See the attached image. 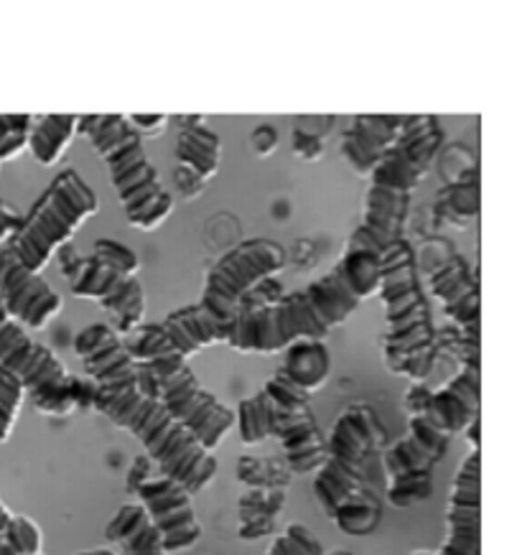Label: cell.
I'll return each mask as SVG.
<instances>
[{
  "instance_id": "obj_1",
  "label": "cell",
  "mask_w": 522,
  "mask_h": 555,
  "mask_svg": "<svg viewBox=\"0 0 522 555\" xmlns=\"http://www.w3.org/2000/svg\"><path fill=\"white\" fill-rule=\"evenodd\" d=\"M380 288V255L344 253L304 291L240 311L225 345L245 354H278L298 341H323Z\"/></svg>"
},
{
  "instance_id": "obj_2",
  "label": "cell",
  "mask_w": 522,
  "mask_h": 555,
  "mask_svg": "<svg viewBox=\"0 0 522 555\" xmlns=\"http://www.w3.org/2000/svg\"><path fill=\"white\" fill-rule=\"evenodd\" d=\"M92 405L113 423L128 430L158 466L164 477L179 481L191 494H200L217 477V459L191 438L166 408L143 387V375L94 387Z\"/></svg>"
},
{
  "instance_id": "obj_3",
  "label": "cell",
  "mask_w": 522,
  "mask_h": 555,
  "mask_svg": "<svg viewBox=\"0 0 522 555\" xmlns=\"http://www.w3.org/2000/svg\"><path fill=\"white\" fill-rule=\"evenodd\" d=\"M444 143V130L425 115H413L408 128L395 141L370 173V189L365 196L362 219L352 232L347 253L380 255L387 245L398 243L406 235L410 202L425 171Z\"/></svg>"
},
{
  "instance_id": "obj_4",
  "label": "cell",
  "mask_w": 522,
  "mask_h": 555,
  "mask_svg": "<svg viewBox=\"0 0 522 555\" xmlns=\"http://www.w3.org/2000/svg\"><path fill=\"white\" fill-rule=\"evenodd\" d=\"M128 354L151 379V396L166 408V413L209 454L222 447L227 434L238 426L232 408L212 396L194 375L189 360L161 337L156 324H141L123 339Z\"/></svg>"
},
{
  "instance_id": "obj_5",
  "label": "cell",
  "mask_w": 522,
  "mask_h": 555,
  "mask_svg": "<svg viewBox=\"0 0 522 555\" xmlns=\"http://www.w3.org/2000/svg\"><path fill=\"white\" fill-rule=\"evenodd\" d=\"M378 294L385 304L382 354L387 370L423 385L436 364V332L418 281L416 250L406 237L380 253Z\"/></svg>"
},
{
  "instance_id": "obj_6",
  "label": "cell",
  "mask_w": 522,
  "mask_h": 555,
  "mask_svg": "<svg viewBox=\"0 0 522 555\" xmlns=\"http://www.w3.org/2000/svg\"><path fill=\"white\" fill-rule=\"evenodd\" d=\"M105 160L110 181L125 217L138 230H156L174 209V196L161 184L156 169L143 151V138L125 115H82L79 130Z\"/></svg>"
},
{
  "instance_id": "obj_7",
  "label": "cell",
  "mask_w": 522,
  "mask_h": 555,
  "mask_svg": "<svg viewBox=\"0 0 522 555\" xmlns=\"http://www.w3.org/2000/svg\"><path fill=\"white\" fill-rule=\"evenodd\" d=\"M240 436L247 447L276 436L285 451L291 472L314 474L323 462L327 443L311 413V390L283 367L268 379L255 398L234 411Z\"/></svg>"
},
{
  "instance_id": "obj_8",
  "label": "cell",
  "mask_w": 522,
  "mask_h": 555,
  "mask_svg": "<svg viewBox=\"0 0 522 555\" xmlns=\"http://www.w3.org/2000/svg\"><path fill=\"white\" fill-rule=\"evenodd\" d=\"M94 211L98 196L90 184L75 169H64L21 219V228L9 240L5 250L24 268L41 273Z\"/></svg>"
},
{
  "instance_id": "obj_9",
  "label": "cell",
  "mask_w": 522,
  "mask_h": 555,
  "mask_svg": "<svg viewBox=\"0 0 522 555\" xmlns=\"http://www.w3.org/2000/svg\"><path fill=\"white\" fill-rule=\"evenodd\" d=\"M378 441L380 423L370 405L344 408L334 421L323 462L314 472V496L329 515H340L359 494Z\"/></svg>"
},
{
  "instance_id": "obj_10",
  "label": "cell",
  "mask_w": 522,
  "mask_h": 555,
  "mask_svg": "<svg viewBox=\"0 0 522 555\" xmlns=\"http://www.w3.org/2000/svg\"><path fill=\"white\" fill-rule=\"evenodd\" d=\"M0 367L16 375L26 396L43 413L64 415L79 405L85 385L69 375L64 362L28 334L0 304Z\"/></svg>"
},
{
  "instance_id": "obj_11",
  "label": "cell",
  "mask_w": 522,
  "mask_h": 555,
  "mask_svg": "<svg viewBox=\"0 0 522 555\" xmlns=\"http://www.w3.org/2000/svg\"><path fill=\"white\" fill-rule=\"evenodd\" d=\"M289 262V253L273 240L255 237L234 245L209 268L204 281L202 298L196 301V311L207 317L212 324L230 332L232 321L240 317L242 301L257 283L281 273Z\"/></svg>"
},
{
  "instance_id": "obj_12",
  "label": "cell",
  "mask_w": 522,
  "mask_h": 555,
  "mask_svg": "<svg viewBox=\"0 0 522 555\" xmlns=\"http://www.w3.org/2000/svg\"><path fill=\"white\" fill-rule=\"evenodd\" d=\"M62 273L67 278L72 294L77 298L98 301L115 321V332L128 337L143 324L145 294L138 275L110 266V262L94 258V255H77V250L64 245L62 250Z\"/></svg>"
},
{
  "instance_id": "obj_13",
  "label": "cell",
  "mask_w": 522,
  "mask_h": 555,
  "mask_svg": "<svg viewBox=\"0 0 522 555\" xmlns=\"http://www.w3.org/2000/svg\"><path fill=\"white\" fill-rule=\"evenodd\" d=\"M448 436L438 430L421 413H413L408 421V436L385 454L390 474V502L395 507H408L418 500H425L431 489V472L444 456Z\"/></svg>"
},
{
  "instance_id": "obj_14",
  "label": "cell",
  "mask_w": 522,
  "mask_h": 555,
  "mask_svg": "<svg viewBox=\"0 0 522 555\" xmlns=\"http://www.w3.org/2000/svg\"><path fill=\"white\" fill-rule=\"evenodd\" d=\"M136 492L138 505L145 509L168 555L183 553L200 543L202 525L194 509V494L187 487L158 474L138 481Z\"/></svg>"
},
{
  "instance_id": "obj_15",
  "label": "cell",
  "mask_w": 522,
  "mask_h": 555,
  "mask_svg": "<svg viewBox=\"0 0 522 555\" xmlns=\"http://www.w3.org/2000/svg\"><path fill=\"white\" fill-rule=\"evenodd\" d=\"M416 555H482V454L459 464L446 509V540L438 551Z\"/></svg>"
},
{
  "instance_id": "obj_16",
  "label": "cell",
  "mask_w": 522,
  "mask_h": 555,
  "mask_svg": "<svg viewBox=\"0 0 522 555\" xmlns=\"http://www.w3.org/2000/svg\"><path fill=\"white\" fill-rule=\"evenodd\" d=\"M0 304L28 332H41L51 319L59 317L64 298L49 286L47 278L21 266L3 247L0 253Z\"/></svg>"
},
{
  "instance_id": "obj_17",
  "label": "cell",
  "mask_w": 522,
  "mask_h": 555,
  "mask_svg": "<svg viewBox=\"0 0 522 555\" xmlns=\"http://www.w3.org/2000/svg\"><path fill=\"white\" fill-rule=\"evenodd\" d=\"M421 405H413V413H421L433 426L444 434L459 436L474 421H480V400H482V367L480 354H469L461 370L448 379L436 392H423Z\"/></svg>"
},
{
  "instance_id": "obj_18",
  "label": "cell",
  "mask_w": 522,
  "mask_h": 555,
  "mask_svg": "<svg viewBox=\"0 0 522 555\" xmlns=\"http://www.w3.org/2000/svg\"><path fill=\"white\" fill-rule=\"evenodd\" d=\"M431 294L444 306V313L459 324L474 352H480L482 334V301L472 270L459 255L438 260L429 273Z\"/></svg>"
},
{
  "instance_id": "obj_19",
  "label": "cell",
  "mask_w": 522,
  "mask_h": 555,
  "mask_svg": "<svg viewBox=\"0 0 522 555\" xmlns=\"http://www.w3.org/2000/svg\"><path fill=\"white\" fill-rule=\"evenodd\" d=\"M410 120L413 115H357L342 135V156L357 173L370 177Z\"/></svg>"
},
{
  "instance_id": "obj_20",
  "label": "cell",
  "mask_w": 522,
  "mask_h": 555,
  "mask_svg": "<svg viewBox=\"0 0 522 555\" xmlns=\"http://www.w3.org/2000/svg\"><path fill=\"white\" fill-rule=\"evenodd\" d=\"M75 352L82 360L87 375L92 377L94 387L117 383V379L141 375V367L128 349L123 337L105 321L85 326L75 337Z\"/></svg>"
},
{
  "instance_id": "obj_21",
  "label": "cell",
  "mask_w": 522,
  "mask_h": 555,
  "mask_svg": "<svg viewBox=\"0 0 522 555\" xmlns=\"http://www.w3.org/2000/svg\"><path fill=\"white\" fill-rule=\"evenodd\" d=\"M219 158H222V143L215 130L196 118L183 122L179 141H176L179 166L194 173L196 181H209L219 169Z\"/></svg>"
},
{
  "instance_id": "obj_22",
  "label": "cell",
  "mask_w": 522,
  "mask_h": 555,
  "mask_svg": "<svg viewBox=\"0 0 522 555\" xmlns=\"http://www.w3.org/2000/svg\"><path fill=\"white\" fill-rule=\"evenodd\" d=\"M105 538L110 543L123 545L125 555H168L161 545L156 528L138 502H128L110 517Z\"/></svg>"
},
{
  "instance_id": "obj_23",
  "label": "cell",
  "mask_w": 522,
  "mask_h": 555,
  "mask_svg": "<svg viewBox=\"0 0 522 555\" xmlns=\"http://www.w3.org/2000/svg\"><path fill=\"white\" fill-rule=\"evenodd\" d=\"M79 130L77 115H34L31 130H28V145L31 156L41 166H54L64 156L72 138Z\"/></svg>"
},
{
  "instance_id": "obj_24",
  "label": "cell",
  "mask_w": 522,
  "mask_h": 555,
  "mask_svg": "<svg viewBox=\"0 0 522 555\" xmlns=\"http://www.w3.org/2000/svg\"><path fill=\"white\" fill-rule=\"evenodd\" d=\"M26 400V387L16 375L0 367V443H5L13 434L21 405Z\"/></svg>"
},
{
  "instance_id": "obj_25",
  "label": "cell",
  "mask_w": 522,
  "mask_h": 555,
  "mask_svg": "<svg viewBox=\"0 0 522 555\" xmlns=\"http://www.w3.org/2000/svg\"><path fill=\"white\" fill-rule=\"evenodd\" d=\"M266 555H323L321 540L314 535L306 525H289L281 535L273 540Z\"/></svg>"
},
{
  "instance_id": "obj_26",
  "label": "cell",
  "mask_w": 522,
  "mask_h": 555,
  "mask_svg": "<svg viewBox=\"0 0 522 555\" xmlns=\"http://www.w3.org/2000/svg\"><path fill=\"white\" fill-rule=\"evenodd\" d=\"M31 122L34 115H0V166L26 149Z\"/></svg>"
},
{
  "instance_id": "obj_27",
  "label": "cell",
  "mask_w": 522,
  "mask_h": 555,
  "mask_svg": "<svg viewBox=\"0 0 522 555\" xmlns=\"http://www.w3.org/2000/svg\"><path fill=\"white\" fill-rule=\"evenodd\" d=\"M92 250H94L92 253L94 258L105 260V262H110V266L120 268L130 275H136L138 268H141V262H138V258H136V253L130 250V247H125L123 243H115V240H98Z\"/></svg>"
},
{
  "instance_id": "obj_28",
  "label": "cell",
  "mask_w": 522,
  "mask_h": 555,
  "mask_svg": "<svg viewBox=\"0 0 522 555\" xmlns=\"http://www.w3.org/2000/svg\"><path fill=\"white\" fill-rule=\"evenodd\" d=\"M21 219L24 217H21L9 202L0 199V243L16 235V230L21 228Z\"/></svg>"
},
{
  "instance_id": "obj_29",
  "label": "cell",
  "mask_w": 522,
  "mask_h": 555,
  "mask_svg": "<svg viewBox=\"0 0 522 555\" xmlns=\"http://www.w3.org/2000/svg\"><path fill=\"white\" fill-rule=\"evenodd\" d=\"M128 122H130V128H133L136 133L143 138V133H149V135L161 133L168 122V118L166 115H133V118H128Z\"/></svg>"
},
{
  "instance_id": "obj_30",
  "label": "cell",
  "mask_w": 522,
  "mask_h": 555,
  "mask_svg": "<svg viewBox=\"0 0 522 555\" xmlns=\"http://www.w3.org/2000/svg\"><path fill=\"white\" fill-rule=\"evenodd\" d=\"M16 517L18 515H13L11 509L3 505V500H0V540H5L11 535L13 525H16Z\"/></svg>"
},
{
  "instance_id": "obj_31",
  "label": "cell",
  "mask_w": 522,
  "mask_h": 555,
  "mask_svg": "<svg viewBox=\"0 0 522 555\" xmlns=\"http://www.w3.org/2000/svg\"><path fill=\"white\" fill-rule=\"evenodd\" d=\"M75 555H115V551H110V547H90V551H82Z\"/></svg>"
},
{
  "instance_id": "obj_32",
  "label": "cell",
  "mask_w": 522,
  "mask_h": 555,
  "mask_svg": "<svg viewBox=\"0 0 522 555\" xmlns=\"http://www.w3.org/2000/svg\"><path fill=\"white\" fill-rule=\"evenodd\" d=\"M115 555H117V553H115ZM120 555H125V553H120Z\"/></svg>"
}]
</instances>
